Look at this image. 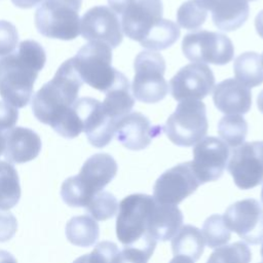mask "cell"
Returning a JSON list of instances; mask_svg holds the SVG:
<instances>
[{"instance_id":"6da1fadb","label":"cell","mask_w":263,"mask_h":263,"mask_svg":"<svg viewBox=\"0 0 263 263\" xmlns=\"http://www.w3.org/2000/svg\"><path fill=\"white\" fill-rule=\"evenodd\" d=\"M45 62L43 47L34 40L22 41L15 51L0 58V95L3 101L16 109L26 107Z\"/></svg>"},{"instance_id":"7a4b0ae2","label":"cell","mask_w":263,"mask_h":263,"mask_svg":"<svg viewBox=\"0 0 263 263\" xmlns=\"http://www.w3.org/2000/svg\"><path fill=\"white\" fill-rule=\"evenodd\" d=\"M83 84L72 59L64 62L53 78L45 83L32 99L34 116L51 127L77 101Z\"/></svg>"},{"instance_id":"3957f363","label":"cell","mask_w":263,"mask_h":263,"mask_svg":"<svg viewBox=\"0 0 263 263\" xmlns=\"http://www.w3.org/2000/svg\"><path fill=\"white\" fill-rule=\"evenodd\" d=\"M81 0H44L35 13L37 31L48 38L73 40L80 34Z\"/></svg>"},{"instance_id":"277c9868","label":"cell","mask_w":263,"mask_h":263,"mask_svg":"<svg viewBox=\"0 0 263 263\" xmlns=\"http://www.w3.org/2000/svg\"><path fill=\"white\" fill-rule=\"evenodd\" d=\"M162 127L168 140L175 145L181 147L195 145L208 132L205 105L198 100L181 101Z\"/></svg>"},{"instance_id":"5b68a950","label":"cell","mask_w":263,"mask_h":263,"mask_svg":"<svg viewBox=\"0 0 263 263\" xmlns=\"http://www.w3.org/2000/svg\"><path fill=\"white\" fill-rule=\"evenodd\" d=\"M81 80L106 92L115 82L117 71L112 67V48L101 41H89L72 58Z\"/></svg>"},{"instance_id":"8992f818","label":"cell","mask_w":263,"mask_h":263,"mask_svg":"<svg viewBox=\"0 0 263 263\" xmlns=\"http://www.w3.org/2000/svg\"><path fill=\"white\" fill-rule=\"evenodd\" d=\"M154 205L153 196L143 193L130 194L120 201L116 235L122 245H136L152 238L148 234V224Z\"/></svg>"},{"instance_id":"52a82bcc","label":"cell","mask_w":263,"mask_h":263,"mask_svg":"<svg viewBox=\"0 0 263 263\" xmlns=\"http://www.w3.org/2000/svg\"><path fill=\"white\" fill-rule=\"evenodd\" d=\"M134 68L132 90L135 98L147 104L163 100L168 92V84L163 77L165 61L162 55L152 50L141 51L135 59Z\"/></svg>"},{"instance_id":"ba28073f","label":"cell","mask_w":263,"mask_h":263,"mask_svg":"<svg viewBox=\"0 0 263 263\" xmlns=\"http://www.w3.org/2000/svg\"><path fill=\"white\" fill-rule=\"evenodd\" d=\"M182 50L191 62L218 66L228 64L234 54L233 43L226 35L208 30L186 34L182 41Z\"/></svg>"},{"instance_id":"9c48e42d","label":"cell","mask_w":263,"mask_h":263,"mask_svg":"<svg viewBox=\"0 0 263 263\" xmlns=\"http://www.w3.org/2000/svg\"><path fill=\"white\" fill-rule=\"evenodd\" d=\"M199 185L191 161L179 163L165 171L156 180L153 198L161 204L177 205L195 192Z\"/></svg>"},{"instance_id":"30bf717a","label":"cell","mask_w":263,"mask_h":263,"mask_svg":"<svg viewBox=\"0 0 263 263\" xmlns=\"http://www.w3.org/2000/svg\"><path fill=\"white\" fill-rule=\"evenodd\" d=\"M228 172L240 189H252L263 181V141L242 143L233 149Z\"/></svg>"},{"instance_id":"8fae6325","label":"cell","mask_w":263,"mask_h":263,"mask_svg":"<svg viewBox=\"0 0 263 263\" xmlns=\"http://www.w3.org/2000/svg\"><path fill=\"white\" fill-rule=\"evenodd\" d=\"M230 231L252 245L263 240V208L254 198H246L232 203L223 216Z\"/></svg>"},{"instance_id":"7c38bea8","label":"cell","mask_w":263,"mask_h":263,"mask_svg":"<svg viewBox=\"0 0 263 263\" xmlns=\"http://www.w3.org/2000/svg\"><path fill=\"white\" fill-rule=\"evenodd\" d=\"M193 172L200 184L218 180L226 168L229 148L216 137H205L193 148Z\"/></svg>"},{"instance_id":"4fadbf2b","label":"cell","mask_w":263,"mask_h":263,"mask_svg":"<svg viewBox=\"0 0 263 263\" xmlns=\"http://www.w3.org/2000/svg\"><path fill=\"white\" fill-rule=\"evenodd\" d=\"M73 108L81 120L88 142L93 147L103 148L112 141L117 123L104 113L102 102L85 97L77 100Z\"/></svg>"},{"instance_id":"5bb4252c","label":"cell","mask_w":263,"mask_h":263,"mask_svg":"<svg viewBox=\"0 0 263 263\" xmlns=\"http://www.w3.org/2000/svg\"><path fill=\"white\" fill-rule=\"evenodd\" d=\"M176 101L204 99L215 86V76L204 64L192 63L181 68L170 81Z\"/></svg>"},{"instance_id":"9a60e30c","label":"cell","mask_w":263,"mask_h":263,"mask_svg":"<svg viewBox=\"0 0 263 263\" xmlns=\"http://www.w3.org/2000/svg\"><path fill=\"white\" fill-rule=\"evenodd\" d=\"M80 34L88 41H101L111 48L117 47L123 39L117 14L104 5L91 7L83 14L80 18Z\"/></svg>"},{"instance_id":"2e32d148","label":"cell","mask_w":263,"mask_h":263,"mask_svg":"<svg viewBox=\"0 0 263 263\" xmlns=\"http://www.w3.org/2000/svg\"><path fill=\"white\" fill-rule=\"evenodd\" d=\"M161 0H133L121 14L123 33L139 43L162 20Z\"/></svg>"},{"instance_id":"e0dca14e","label":"cell","mask_w":263,"mask_h":263,"mask_svg":"<svg viewBox=\"0 0 263 263\" xmlns=\"http://www.w3.org/2000/svg\"><path fill=\"white\" fill-rule=\"evenodd\" d=\"M117 163L107 153H97L90 156L75 176L86 197L90 199L101 192L116 176Z\"/></svg>"},{"instance_id":"ac0fdd59","label":"cell","mask_w":263,"mask_h":263,"mask_svg":"<svg viewBox=\"0 0 263 263\" xmlns=\"http://www.w3.org/2000/svg\"><path fill=\"white\" fill-rule=\"evenodd\" d=\"M161 129L162 126H152L144 114L135 111L118 121L114 136L125 148L138 151L148 147L152 139L161 134Z\"/></svg>"},{"instance_id":"d6986e66","label":"cell","mask_w":263,"mask_h":263,"mask_svg":"<svg viewBox=\"0 0 263 263\" xmlns=\"http://www.w3.org/2000/svg\"><path fill=\"white\" fill-rule=\"evenodd\" d=\"M213 102L222 113L246 114L252 106V92L249 87L236 79L228 78L215 86Z\"/></svg>"},{"instance_id":"ffe728a7","label":"cell","mask_w":263,"mask_h":263,"mask_svg":"<svg viewBox=\"0 0 263 263\" xmlns=\"http://www.w3.org/2000/svg\"><path fill=\"white\" fill-rule=\"evenodd\" d=\"M4 157L9 163H25L36 158L41 150L40 137L32 129L12 127L4 133Z\"/></svg>"},{"instance_id":"44dd1931","label":"cell","mask_w":263,"mask_h":263,"mask_svg":"<svg viewBox=\"0 0 263 263\" xmlns=\"http://www.w3.org/2000/svg\"><path fill=\"white\" fill-rule=\"evenodd\" d=\"M205 10L212 12L215 26L222 31L240 28L249 17L250 7L247 0H195Z\"/></svg>"},{"instance_id":"7402d4cb","label":"cell","mask_w":263,"mask_h":263,"mask_svg":"<svg viewBox=\"0 0 263 263\" xmlns=\"http://www.w3.org/2000/svg\"><path fill=\"white\" fill-rule=\"evenodd\" d=\"M182 223L183 214L177 205L155 201L149 219L148 234L156 241H166L174 237Z\"/></svg>"},{"instance_id":"603a6c76","label":"cell","mask_w":263,"mask_h":263,"mask_svg":"<svg viewBox=\"0 0 263 263\" xmlns=\"http://www.w3.org/2000/svg\"><path fill=\"white\" fill-rule=\"evenodd\" d=\"M130 84L124 74L118 72L114 84L106 91V97L102 102L104 113L113 121H118L130 113L135 99L130 92Z\"/></svg>"},{"instance_id":"cb8c5ba5","label":"cell","mask_w":263,"mask_h":263,"mask_svg":"<svg viewBox=\"0 0 263 263\" xmlns=\"http://www.w3.org/2000/svg\"><path fill=\"white\" fill-rule=\"evenodd\" d=\"M202 232L193 225L182 226L172 239V250L175 256H185L193 261L200 258L204 250Z\"/></svg>"},{"instance_id":"d4e9b609","label":"cell","mask_w":263,"mask_h":263,"mask_svg":"<svg viewBox=\"0 0 263 263\" xmlns=\"http://www.w3.org/2000/svg\"><path fill=\"white\" fill-rule=\"evenodd\" d=\"M99 235V225L88 215L74 217L66 225V236L68 240L77 247H91L98 240Z\"/></svg>"},{"instance_id":"484cf974","label":"cell","mask_w":263,"mask_h":263,"mask_svg":"<svg viewBox=\"0 0 263 263\" xmlns=\"http://www.w3.org/2000/svg\"><path fill=\"white\" fill-rule=\"evenodd\" d=\"M233 72L237 81L247 87H256L263 83V67L261 55L255 51H247L234 60Z\"/></svg>"},{"instance_id":"4316f807","label":"cell","mask_w":263,"mask_h":263,"mask_svg":"<svg viewBox=\"0 0 263 263\" xmlns=\"http://www.w3.org/2000/svg\"><path fill=\"white\" fill-rule=\"evenodd\" d=\"M21 186L16 170L0 160V211H8L20 200Z\"/></svg>"},{"instance_id":"83f0119b","label":"cell","mask_w":263,"mask_h":263,"mask_svg":"<svg viewBox=\"0 0 263 263\" xmlns=\"http://www.w3.org/2000/svg\"><path fill=\"white\" fill-rule=\"evenodd\" d=\"M180 29L174 22L162 18L149 32L140 44L148 49L163 50L172 46L180 37Z\"/></svg>"},{"instance_id":"f1b7e54d","label":"cell","mask_w":263,"mask_h":263,"mask_svg":"<svg viewBox=\"0 0 263 263\" xmlns=\"http://www.w3.org/2000/svg\"><path fill=\"white\" fill-rule=\"evenodd\" d=\"M217 130L226 145L236 148L245 143L248 123L240 115H226L218 122Z\"/></svg>"},{"instance_id":"f546056e","label":"cell","mask_w":263,"mask_h":263,"mask_svg":"<svg viewBox=\"0 0 263 263\" xmlns=\"http://www.w3.org/2000/svg\"><path fill=\"white\" fill-rule=\"evenodd\" d=\"M251 260L252 253L249 247L242 241H235L216 249L206 263H250Z\"/></svg>"},{"instance_id":"4dcf8cb0","label":"cell","mask_w":263,"mask_h":263,"mask_svg":"<svg viewBox=\"0 0 263 263\" xmlns=\"http://www.w3.org/2000/svg\"><path fill=\"white\" fill-rule=\"evenodd\" d=\"M202 235L209 248H218L226 245L231 238V232L226 227L223 216L215 214L206 218L202 226Z\"/></svg>"},{"instance_id":"1f68e13d","label":"cell","mask_w":263,"mask_h":263,"mask_svg":"<svg viewBox=\"0 0 263 263\" xmlns=\"http://www.w3.org/2000/svg\"><path fill=\"white\" fill-rule=\"evenodd\" d=\"M157 241L149 238L143 242L124 246L114 257L112 263H148Z\"/></svg>"},{"instance_id":"d6a6232c","label":"cell","mask_w":263,"mask_h":263,"mask_svg":"<svg viewBox=\"0 0 263 263\" xmlns=\"http://www.w3.org/2000/svg\"><path fill=\"white\" fill-rule=\"evenodd\" d=\"M85 208L89 216L96 221H105L116 215L118 201L110 192L101 191L90 199Z\"/></svg>"},{"instance_id":"836d02e7","label":"cell","mask_w":263,"mask_h":263,"mask_svg":"<svg viewBox=\"0 0 263 263\" xmlns=\"http://www.w3.org/2000/svg\"><path fill=\"white\" fill-rule=\"evenodd\" d=\"M206 10L195 0L184 2L177 10V23L186 30H196L201 27L206 20Z\"/></svg>"},{"instance_id":"e575fe53","label":"cell","mask_w":263,"mask_h":263,"mask_svg":"<svg viewBox=\"0 0 263 263\" xmlns=\"http://www.w3.org/2000/svg\"><path fill=\"white\" fill-rule=\"evenodd\" d=\"M16 28L7 21H0V58L13 52L17 46Z\"/></svg>"},{"instance_id":"d590c367","label":"cell","mask_w":263,"mask_h":263,"mask_svg":"<svg viewBox=\"0 0 263 263\" xmlns=\"http://www.w3.org/2000/svg\"><path fill=\"white\" fill-rule=\"evenodd\" d=\"M119 252L117 246L112 241L99 242L90 254H87L88 263H112Z\"/></svg>"},{"instance_id":"8d00e7d4","label":"cell","mask_w":263,"mask_h":263,"mask_svg":"<svg viewBox=\"0 0 263 263\" xmlns=\"http://www.w3.org/2000/svg\"><path fill=\"white\" fill-rule=\"evenodd\" d=\"M17 229L15 217L6 211H0V242L12 238Z\"/></svg>"},{"instance_id":"74e56055","label":"cell","mask_w":263,"mask_h":263,"mask_svg":"<svg viewBox=\"0 0 263 263\" xmlns=\"http://www.w3.org/2000/svg\"><path fill=\"white\" fill-rule=\"evenodd\" d=\"M17 118V109L4 101H0V129L6 132L14 127Z\"/></svg>"},{"instance_id":"f35d334b","label":"cell","mask_w":263,"mask_h":263,"mask_svg":"<svg viewBox=\"0 0 263 263\" xmlns=\"http://www.w3.org/2000/svg\"><path fill=\"white\" fill-rule=\"evenodd\" d=\"M133 0H108V3L110 5V8L116 13V14H122L127 5Z\"/></svg>"},{"instance_id":"ab89813d","label":"cell","mask_w":263,"mask_h":263,"mask_svg":"<svg viewBox=\"0 0 263 263\" xmlns=\"http://www.w3.org/2000/svg\"><path fill=\"white\" fill-rule=\"evenodd\" d=\"M12 3L20 8H32L43 0H11Z\"/></svg>"},{"instance_id":"60d3db41","label":"cell","mask_w":263,"mask_h":263,"mask_svg":"<svg viewBox=\"0 0 263 263\" xmlns=\"http://www.w3.org/2000/svg\"><path fill=\"white\" fill-rule=\"evenodd\" d=\"M255 28L260 37L263 38V10H261L255 18Z\"/></svg>"},{"instance_id":"b9f144b4","label":"cell","mask_w":263,"mask_h":263,"mask_svg":"<svg viewBox=\"0 0 263 263\" xmlns=\"http://www.w3.org/2000/svg\"><path fill=\"white\" fill-rule=\"evenodd\" d=\"M0 263H16V260L10 253L0 250Z\"/></svg>"},{"instance_id":"7bdbcfd3","label":"cell","mask_w":263,"mask_h":263,"mask_svg":"<svg viewBox=\"0 0 263 263\" xmlns=\"http://www.w3.org/2000/svg\"><path fill=\"white\" fill-rule=\"evenodd\" d=\"M170 263H194V261L185 256H175Z\"/></svg>"},{"instance_id":"ee69618b","label":"cell","mask_w":263,"mask_h":263,"mask_svg":"<svg viewBox=\"0 0 263 263\" xmlns=\"http://www.w3.org/2000/svg\"><path fill=\"white\" fill-rule=\"evenodd\" d=\"M4 133L3 130L0 129V156L4 153V149H5V137H4Z\"/></svg>"},{"instance_id":"f6af8a7d","label":"cell","mask_w":263,"mask_h":263,"mask_svg":"<svg viewBox=\"0 0 263 263\" xmlns=\"http://www.w3.org/2000/svg\"><path fill=\"white\" fill-rule=\"evenodd\" d=\"M257 106L261 113H263V89L260 91V93L257 97Z\"/></svg>"},{"instance_id":"bcb514c9","label":"cell","mask_w":263,"mask_h":263,"mask_svg":"<svg viewBox=\"0 0 263 263\" xmlns=\"http://www.w3.org/2000/svg\"><path fill=\"white\" fill-rule=\"evenodd\" d=\"M73 263H88V260H87V254L86 255H83L79 258H77Z\"/></svg>"},{"instance_id":"7dc6e473","label":"cell","mask_w":263,"mask_h":263,"mask_svg":"<svg viewBox=\"0 0 263 263\" xmlns=\"http://www.w3.org/2000/svg\"><path fill=\"white\" fill-rule=\"evenodd\" d=\"M261 200H262V203H263V186H262V190H261Z\"/></svg>"},{"instance_id":"c3c4849f","label":"cell","mask_w":263,"mask_h":263,"mask_svg":"<svg viewBox=\"0 0 263 263\" xmlns=\"http://www.w3.org/2000/svg\"><path fill=\"white\" fill-rule=\"evenodd\" d=\"M261 257L263 259V245H262V248H261Z\"/></svg>"},{"instance_id":"681fc988","label":"cell","mask_w":263,"mask_h":263,"mask_svg":"<svg viewBox=\"0 0 263 263\" xmlns=\"http://www.w3.org/2000/svg\"><path fill=\"white\" fill-rule=\"evenodd\" d=\"M261 61H262V67H263V55L261 57Z\"/></svg>"},{"instance_id":"f907efd6","label":"cell","mask_w":263,"mask_h":263,"mask_svg":"<svg viewBox=\"0 0 263 263\" xmlns=\"http://www.w3.org/2000/svg\"><path fill=\"white\" fill-rule=\"evenodd\" d=\"M247 1H254V0H247Z\"/></svg>"},{"instance_id":"816d5d0a","label":"cell","mask_w":263,"mask_h":263,"mask_svg":"<svg viewBox=\"0 0 263 263\" xmlns=\"http://www.w3.org/2000/svg\"><path fill=\"white\" fill-rule=\"evenodd\" d=\"M261 263H263V262H261Z\"/></svg>"}]
</instances>
